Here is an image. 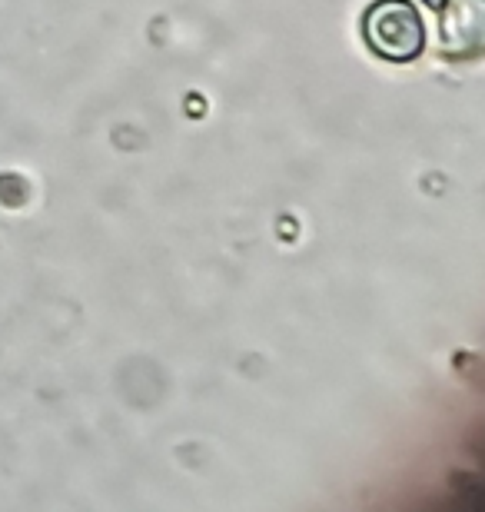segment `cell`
<instances>
[{
    "label": "cell",
    "mask_w": 485,
    "mask_h": 512,
    "mask_svg": "<svg viewBox=\"0 0 485 512\" xmlns=\"http://www.w3.org/2000/svg\"><path fill=\"white\" fill-rule=\"evenodd\" d=\"M363 34L369 50L392 64H409L426 47V24L409 0H376L363 17Z\"/></svg>",
    "instance_id": "cell-1"
}]
</instances>
